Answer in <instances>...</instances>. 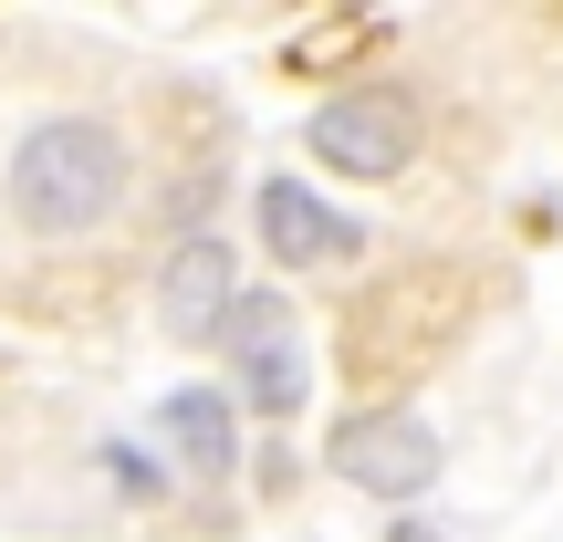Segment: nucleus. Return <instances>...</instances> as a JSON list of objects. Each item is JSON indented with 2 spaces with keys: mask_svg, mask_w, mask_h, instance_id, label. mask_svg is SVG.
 <instances>
[{
  "mask_svg": "<svg viewBox=\"0 0 563 542\" xmlns=\"http://www.w3.org/2000/svg\"><path fill=\"white\" fill-rule=\"evenodd\" d=\"M125 199V136L95 115H42L32 136L11 146V209L42 241H84L95 220H115Z\"/></svg>",
  "mask_w": 563,
  "mask_h": 542,
  "instance_id": "1",
  "label": "nucleus"
},
{
  "mask_svg": "<svg viewBox=\"0 0 563 542\" xmlns=\"http://www.w3.org/2000/svg\"><path fill=\"white\" fill-rule=\"evenodd\" d=\"M209 344H230V376H241L251 418H292V407H302L313 365H302V323H292L282 292H230V313H220Z\"/></svg>",
  "mask_w": 563,
  "mask_h": 542,
  "instance_id": "2",
  "label": "nucleus"
},
{
  "mask_svg": "<svg viewBox=\"0 0 563 542\" xmlns=\"http://www.w3.org/2000/svg\"><path fill=\"white\" fill-rule=\"evenodd\" d=\"M323 460H334V480H355L365 501H418V490L439 480V428L376 407V418H344L334 439H323Z\"/></svg>",
  "mask_w": 563,
  "mask_h": 542,
  "instance_id": "3",
  "label": "nucleus"
},
{
  "mask_svg": "<svg viewBox=\"0 0 563 542\" xmlns=\"http://www.w3.org/2000/svg\"><path fill=\"white\" fill-rule=\"evenodd\" d=\"M302 136H313V157L344 167V178H397L407 167V95L397 84H355V95L313 104Z\"/></svg>",
  "mask_w": 563,
  "mask_h": 542,
  "instance_id": "4",
  "label": "nucleus"
},
{
  "mask_svg": "<svg viewBox=\"0 0 563 542\" xmlns=\"http://www.w3.org/2000/svg\"><path fill=\"white\" fill-rule=\"evenodd\" d=\"M262 251L282 272H323V262H355L365 230L344 220L334 199H313L302 178H262Z\"/></svg>",
  "mask_w": 563,
  "mask_h": 542,
  "instance_id": "5",
  "label": "nucleus"
},
{
  "mask_svg": "<svg viewBox=\"0 0 563 542\" xmlns=\"http://www.w3.org/2000/svg\"><path fill=\"white\" fill-rule=\"evenodd\" d=\"M230 292H241V272H230V251L220 241H188L178 251V262H167V334H178V344H209V334H220V313H230Z\"/></svg>",
  "mask_w": 563,
  "mask_h": 542,
  "instance_id": "6",
  "label": "nucleus"
},
{
  "mask_svg": "<svg viewBox=\"0 0 563 542\" xmlns=\"http://www.w3.org/2000/svg\"><path fill=\"white\" fill-rule=\"evenodd\" d=\"M167 449H178L188 480H230V460H241V428H230V397L220 386H178V397L157 407Z\"/></svg>",
  "mask_w": 563,
  "mask_h": 542,
  "instance_id": "7",
  "label": "nucleus"
}]
</instances>
